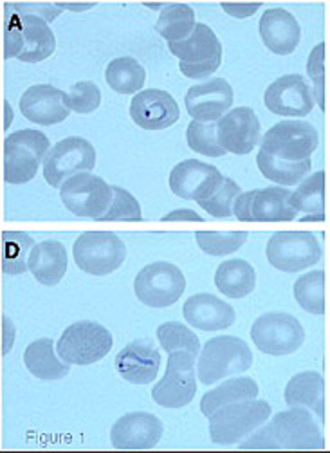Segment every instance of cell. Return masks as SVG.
I'll use <instances>...</instances> for the list:
<instances>
[{
    "label": "cell",
    "instance_id": "1",
    "mask_svg": "<svg viewBox=\"0 0 330 453\" xmlns=\"http://www.w3.org/2000/svg\"><path fill=\"white\" fill-rule=\"evenodd\" d=\"M242 449H321L325 439L319 425L303 406L276 414L264 428L241 444Z\"/></svg>",
    "mask_w": 330,
    "mask_h": 453
},
{
    "label": "cell",
    "instance_id": "2",
    "mask_svg": "<svg viewBox=\"0 0 330 453\" xmlns=\"http://www.w3.org/2000/svg\"><path fill=\"white\" fill-rule=\"evenodd\" d=\"M57 50V38L50 22L8 12L4 22V58H19L26 64H38L50 58Z\"/></svg>",
    "mask_w": 330,
    "mask_h": 453
},
{
    "label": "cell",
    "instance_id": "3",
    "mask_svg": "<svg viewBox=\"0 0 330 453\" xmlns=\"http://www.w3.org/2000/svg\"><path fill=\"white\" fill-rule=\"evenodd\" d=\"M318 145L319 135L314 125L302 119H288L265 132L258 152L281 163L302 165L311 161Z\"/></svg>",
    "mask_w": 330,
    "mask_h": 453
},
{
    "label": "cell",
    "instance_id": "4",
    "mask_svg": "<svg viewBox=\"0 0 330 453\" xmlns=\"http://www.w3.org/2000/svg\"><path fill=\"white\" fill-rule=\"evenodd\" d=\"M253 365L248 343L237 336H217L206 342L201 350L197 376L204 385H213L224 378L242 374Z\"/></svg>",
    "mask_w": 330,
    "mask_h": 453
},
{
    "label": "cell",
    "instance_id": "5",
    "mask_svg": "<svg viewBox=\"0 0 330 453\" xmlns=\"http://www.w3.org/2000/svg\"><path fill=\"white\" fill-rule=\"evenodd\" d=\"M50 138L40 130L22 128L4 140V179L10 185H24L35 179L45 156Z\"/></svg>",
    "mask_w": 330,
    "mask_h": 453
},
{
    "label": "cell",
    "instance_id": "6",
    "mask_svg": "<svg viewBox=\"0 0 330 453\" xmlns=\"http://www.w3.org/2000/svg\"><path fill=\"white\" fill-rule=\"evenodd\" d=\"M271 416V404L248 399L222 406L210 416V437L215 444H237L262 426Z\"/></svg>",
    "mask_w": 330,
    "mask_h": 453
},
{
    "label": "cell",
    "instance_id": "7",
    "mask_svg": "<svg viewBox=\"0 0 330 453\" xmlns=\"http://www.w3.org/2000/svg\"><path fill=\"white\" fill-rule=\"evenodd\" d=\"M168 50L179 58L180 73L192 80L211 76L222 64V43L206 24H197L190 38L168 43Z\"/></svg>",
    "mask_w": 330,
    "mask_h": 453
},
{
    "label": "cell",
    "instance_id": "8",
    "mask_svg": "<svg viewBox=\"0 0 330 453\" xmlns=\"http://www.w3.org/2000/svg\"><path fill=\"white\" fill-rule=\"evenodd\" d=\"M73 255L83 273L105 277L119 269L127 258L125 242L112 232H85L74 246Z\"/></svg>",
    "mask_w": 330,
    "mask_h": 453
},
{
    "label": "cell",
    "instance_id": "9",
    "mask_svg": "<svg viewBox=\"0 0 330 453\" xmlns=\"http://www.w3.org/2000/svg\"><path fill=\"white\" fill-rule=\"evenodd\" d=\"M112 345V334L104 326L81 320L64 331L57 343V352L69 365H92L104 359Z\"/></svg>",
    "mask_w": 330,
    "mask_h": 453
},
{
    "label": "cell",
    "instance_id": "10",
    "mask_svg": "<svg viewBox=\"0 0 330 453\" xmlns=\"http://www.w3.org/2000/svg\"><path fill=\"white\" fill-rule=\"evenodd\" d=\"M60 199L76 217L100 220L114 201V190L102 177L80 172L60 187Z\"/></svg>",
    "mask_w": 330,
    "mask_h": 453
},
{
    "label": "cell",
    "instance_id": "11",
    "mask_svg": "<svg viewBox=\"0 0 330 453\" xmlns=\"http://www.w3.org/2000/svg\"><path fill=\"white\" fill-rule=\"evenodd\" d=\"M196 356L188 350L170 352L165 378L152 388V399L163 409H182L197 394Z\"/></svg>",
    "mask_w": 330,
    "mask_h": 453
},
{
    "label": "cell",
    "instance_id": "12",
    "mask_svg": "<svg viewBox=\"0 0 330 453\" xmlns=\"http://www.w3.org/2000/svg\"><path fill=\"white\" fill-rule=\"evenodd\" d=\"M186 289L182 271L170 262H154L139 271L134 291L141 303L154 309L173 305Z\"/></svg>",
    "mask_w": 330,
    "mask_h": 453
},
{
    "label": "cell",
    "instance_id": "13",
    "mask_svg": "<svg viewBox=\"0 0 330 453\" xmlns=\"http://www.w3.org/2000/svg\"><path fill=\"white\" fill-rule=\"evenodd\" d=\"M251 340L264 354L288 356L303 345L305 331L293 314L265 312L255 320Z\"/></svg>",
    "mask_w": 330,
    "mask_h": 453
},
{
    "label": "cell",
    "instance_id": "14",
    "mask_svg": "<svg viewBox=\"0 0 330 453\" xmlns=\"http://www.w3.org/2000/svg\"><path fill=\"white\" fill-rule=\"evenodd\" d=\"M267 260L284 273H298L321 260V246L311 232H276L265 248Z\"/></svg>",
    "mask_w": 330,
    "mask_h": 453
},
{
    "label": "cell",
    "instance_id": "15",
    "mask_svg": "<svg viewBox=\"0 0 330 453\" xmlns=\"http://www.w3.org/2000/svg\"><path fill=\"white\" fill-rule=\"evenodd\" d=\"M96 166V150L78 135L58 142L43 159V179L53 188H60L65 180L80 172H90Z\"/></svg>",
    "mask_w": 330,
    "mask_h": 453
},
{
    "label": "cell",
    "instance_id": "16",
    "mask_svg": "<svg viewBox=\"0 0 330 453\" xmlns=\"http://www.w3.org/2000/svg\"><path fill=\"white\" fill-rule=\"evenodd\" d=\"M293 192L280 187L241 194L234 203V217L242 222H289L298 211L291 206Z\"/></svg>",
    "mask_w": 330,
    "mask_h": 453
},
{
    "label": "cell",
    "instance_id": "17",
    "mask_svg": "<svg viewBox=\"0 0 330 453\" xmlns=\"http://www.w3.org/2000/svg\"><path fill=\"white\" fill-rule=\"evenodd\" d=\"M264 104L276 116L303 118L312 112L316 98L312 87L302 74H286L265 88Z\"/></svg>",
    "mask_w": 330,
    "mask_h": 453
},
{
    "label": "cell",
    "instance_id": "18",
    "mask_svg": "<svg viewBox=\"0 0 330 453\" xmlns=\"http://www.w3.org/2000/svg\"><path fill=\"white\" fill-rule=\"evenodd\" d=\"M170 190L186 201H206L210 199L224 183V177L217 166L186 159L173 166L170 172Z\"/></svg>",
    "mask_w": 330,
    "mask_h": 453
},
{
    "label": "cell",
    "instance_id": "19",
    "mask_svg": "<svg viewBox=\"0 0 330 453\" xmlns=\"http://www.w3.org/2000/svg\"><path fill=\"white\" fill-rule=\"evenodd\" d=\"M217 135L226 152L246 156L258 145L262 127L251 107H237L217 121Z\"/></svg>",
    "mask_w": 330,
    "mask_h": 453
},
{
    "label": "cell",
    "instance_id": "20",
    "mask_svg": "<svg viewBox=\"0 0 330 453\" xmlns=\"http://www.w3.org/2000/svg\"><path fill=\"white\" fill-rule=\"evenodd\" d=\"M184 105L194 121H219L233 105V87L224 78H211L188 88Z\"/></svg>",
    "mask_w": 330,
    "mask_h": 453
},
{
    "label": "cell",
    "instance_id": "21",
    "mask_svg": "<svg viewBox=\"0 0 330 453\" xmlns=\"http://www.w3.org/2000/svg\"><path fill=\"white\" fill-rule=\"evenodd\" d=\"M130 118L143 130H163L179 121L180 111L166 90L147 88L132 98Z\"/></svg>",
    "mask_w": 330,
    "mask_h": 453
},
{
    "label": "cell",
    "instance_id": "22",
    "mask_svg": "<svg viewBox=\"0 0 330 453\" xmlns=\"http://www.w3.org/2000/svg\"><path fill=\"white\" fill-rule=\"evenodd\" d=\"M165 432L163 423L149 412H132L119 418L111 428V442L116 449H152Z\"/></svg>",
    "mask_w": 330,
    "mask_h": 453
},
{
    "label": "cell",
    "instance_id": "23",
    "mask_svg": "<svg viewBox=\"0 0 330 453\" xmlns=\"http://www.w3.org/2000/svg\"><path fill=\"white\" fill-rule=\"evenodd\" d=\"M20 112L31 123L50 127L65 121L71 109L65 104L64 90L47 83H38L22 95Z\"/></svg>",
    "mask_w": 330,
    "mask_h": 453
},
{
    "label": "cell",
    "instance_id": "24",
    "mask_svg": "<svg viewBox=\"0 0 330 453\" xmlns=\"http://www.w3.org/2000/svg\"><path fill=\"white\" fill-rule=\"evenodd\" d=\"M114 365L125 381L132 385H149L157 378L161 354L152 342L135 340L118 352Z\"/></svg>",
    "mask_w": 330,
    "mask_h": 453
},
{
    "label": "cell",
    "instance_id": "25",
    "mask_svg": "<svg viewBox=\"0 0 330 453\" xmlns=\"http://www.w3.org/2000/svg\"><path fill=\"white\" fill-rule=\"evenodd\" d=\"M258 31L265 48L280 57L295 53L302 40L298 20L284 8L265 10V13L260 17Z\"/></svg>",
    "mask_w": 330,
    "mask_h": 453
},
{
    "label": "cell",
    "instance_id": "26",
    "mask_svg": "<svg viewBox=\"0 0 330 453\" xmlns=\"http://www.w3.org/2000/svg\"><path fill=\"white\" fill-rule=\"evenodd\" d=\"M184 320L199 331H224L234 324V309L210 293L188 298L182 307Z\"/></svg>",
    "mask_w": 330,
    "mask_h": 453
},
{
    "label": "cell",
    "instance_id": "27",
    "mask_svg": "<svg viewBox=\"0 0 330 453\" xmlns=\"http://www.w3.org/2000/svg\"><path fill=\"white\" fill-rule=\"evenodd\" d=\"M27 267L42 286H57L67 273V251L60 241L38 242L27 258Z\"/></svg>",
    "mask_w": 330,
    "mask_h": 453
},
{
    "label": "cell",
    "instance_id": "28",
    "mask_svg": "<svg viewBox=\"0 0 330 453\" xmlns=\"http://www.w3.org/2000/svg\"><path fill=\"white\" fill-rule=\"evenodd\" d=\"M24 364L35 378L43 381L62 380L71 371L69 364L57 357L55 343L51 338H40L29 343L24 352Z\"/></svg>",
    "mask_w": 330,
    "mask_h": 453
},
{
    "label": "cell",
    "instance_id": "29",
    "mask_svg": "<svg viewBox=\"0 0 330 453\" xmlns=\"http://www.w3.org/2000/svg\"><path fill=\"white\" fill-rule=\"evenodd\" d=\"M286 403L289 406H303L319 419H325V381L319 372H300L286 387Z\"/></svg>",
    "mask_w": 330,
    "mask_h": 453
},
{
    "label": "cell",
    "instance_id": "30",
    "mask_svg": "<svg viewBox=\"0 0 330 453\" xmlns=\"http://www.w3.org/2000/svg\"><path fill=\"white\" fill-rule=\"evenodd\" d=\"M215 286L227 298H244L255 291V267L242 258L226 260L217 267Z\"/></svg>",
    "mask_w": 330,
    "mask_h": 453
},
{
    "label": "cell",
    "instance_id": "31",
    "mask_svg": "<svg viewBox=\"0 0 330 453\" xmlns=\"http://www.w3.org/2000/svg\"><path fill=\"white\" fill-rule=\"evenodd\" d=\"M258 385L251 378H233L224 381L220 387L206 392L201 399V412L203 416H213L222 406L231 403L257 399Z\"/></svg>",
    "mask_w": 330,
    "mask_h": 453
},
{
    "label": "cell",
    "instance_id": "32",
    "mask_svg": "<svg viewBox=\"0 0 330 453\" xmlns=\"http://www.w3.org/2000/svg\"><path fill=\"white\" fill-rule=\"evenodd\" d=\"M291 206L305 213L302 220H325V172H314L305 177L291 196Z\"/></svg>",
    "mask_w": 330,
    "mask_h": 453
},
{
    "label": "cell",
    "instance_id": "33",
    "mask_svg": "<svg viewBox=\"0 0 330 453\" xmlns=\"http://www.w3.org/2000/svg\"><path fill=\"white\" fill-rule=\"evenodd\" d=\"M105 80L114 93L135 95L141 93L147 81V71L135 58L119 57L107 65Z\"/></svg>",
    "mask_w": 330,
    "mask_h": 453
},
{
    "label": "cell",
    "instance_id": "34",
    "mask_svg": "<svg viewBox=\"0 0 330 453\" xmlns=\"http://www.w3.org/2000/svg\"><path fill=\"white\" fill-rule=\"evenodd\" d=\"M196 26V12L192 6L166 4L156 22V31L159 36L168 40V43H173L190 38Z\"/></svg>",
    "mask_w": 330,
    "mask_h": 453
},
{
    "label": "cell",
    "instance_id": "35",
    "mask_svg": "<svg viewBox=\"0 0 330 453\" xmlns=\"http://www.w3.org/2000/svg\"><path fill=\"white\" fill-rule=\"evenodd\" d=\"M33 237L24 232L3 234V271L6 275H22L29 269L27 258L35 248Z\"/></svg>",
    "mask_w": 330,
    "mask_h": 453
},
{
    "label": "cell",
    "instance_id": "36",
    "mask_svg": "<svg viewBox=\"0 0 330 453\" xmlns=\"http://www.w3.org/2000/svg\"><path fill=\"white\" fill-rule=\"evenodd\" d=\"M257 165L260 173L272 180L276 185L281 187H295L309 175L311 168H312V161L302 163V165H289V163H281L276 159H271L267 156H264L262 152H258L257 156Z\"/></svg>",
    "mask_w": 330,
    "mask_h": 453
},
{
    "label": "cell",
    "instance_id": "37",
    "mask_svg": "<svg viewBox=\"0 0 330 453\" xmlns=\"http://www.w3.org/2000/svg\"><path fill=\"white\" fill-rule=\"evenodd\" d=\"M298 305L311 314L325 312V273L321 269L302 275L293 288Z\"/></svg>",
    "mask_w": 330,
    "mask_h": 453
},
{
    "label": "cell",
    "instance_id": "38",
    "mask_svg": "<svg viewBox=\"0 0 330 453\" xmlns=\"http://www.w3.org/2000/svg\"><path fill=\"white\" fill-rule=\"evenodd\" d=\"M186 142L194 152L206 157H222L226 150L219 143L217 123L192 121L186 128Z\"/></svg>",
    "mask_w": 330,
    "mask_h": 453
},
{
    "label": "cell",
    "instance_id": "39",
    "mask_svg": "<svg viewBox=\"0 0 330 453\" xmlns=\"http://www.w3.org/2000/svg\"><path fill=\"white\" fill-rule=\"evenodd\" d=\"M157 340L168 354L175 350H188L197 357L201 352V342L197 334L179 322H168L159 326Z\"/></svg>",
    "mask_w": 330,
    "mask_h": 453
},
{
    "label": "cell",
    "instance_id": "40",
    "mask_svg": "<svg viewBox=\"0 0 330 453\" xmlns=\"http://www.w3.org/2000/svg\"><path fill=\"white\" fill-rule=\"evenodd\" d=\"M196 241L206 255L224 257L239 251L246 244L248 232H197Z\"/></svg>",
    "mask_w": 330,
    "mask_h": 453
},
{
    "label": "cell",
    "instance_id": "41",
    "mask_svg": "<svg viewBox=\"0 0 330 453\" xmlns=\"http://www.w3.org/2000/svg\"><path fill=\"white\" fill-rule=\"evenodd\" d=\"M241 187L234 183L233 179L224 177L222 187L206 201H201L199 206L208 211L211 217L217 219H227L234 215V203H237L241 196Z\"/></svg>",
    "mask_w": 330,
    "mask_h": 453
},
{
    "label": "cell",
    "instance_id": "42",
    "mask_svg": "<svg viewBox=\"0 0 330 453\" xmlns=\"http://www.w3.org/2000/svg\"><path fill=\"white\" fill-rule=\"evenodd\" d=\"M65 104L78 114H90L102 104V90L94 81H78L65 93Z\"/></svg>",
    "mask_w": 330,
    "mask_h": 453
},
{
    "label": "cell",
    "instance_id": "43",
    "mask_svg": "<svg viewBox=\"0 0 330 453\" xmlns=\"http://www.w3.org/2000/svg\"><path fill=\"white\" fill-rule=\"evenodd\" d=\"M114 190V201L109 208V211L100 219L102 222H109V220H141L143 215H141V206L137 203V199L127 192L125 188L119 187H112Z\"/></svg>",
    "mask_w": 330,
    "mask_h": 453
},
{
    "label": "cell",
    "instance_id": "44",
    "mask_svg": "<svg viewBox=\"0 0 330 453\" xmlns=\"http://www.w3.org/2000/svg\"><path fill=\"white\" fill-rule=\"evenodd\" d=\"M323 60H325V43H318L309 55L307 73H309V78L312 80V85H314L312 90H314L316 104L321 111L325 109V69H323Z\"/></svg>",
    "mask_w": 330,
    "mask_h": 453
},
{
    "label": "cell",
    "instance_id": "45",
    "mask_svg": "<svg viewBox=\"0 0 330 453\" xmlns=\"http://www.w3.org/2000/svg\"><path fill=\"white\" fill-rule=\"evenodd\" d=\"M6 12L35 15L47 22H53L62 13V8L55 6V4H6Z\"/></svg>",
    "mask_w": 330,
    "mask_h": 453
},
{
    "label": "cell",
    "instance_id": "46",
    "mask_svg": "<svg viewBox=\"0 0 330 453\" xmlns=\"http://www.w3.org/2000/svg\"><path fill=\"white\" fill-rule=\"evenodd\" d=\"M260 8L262 4H222V10L234 19L253 17Z\"/></svg>",
    "mask_w": 330,
    "mask_h": 453
},
{
    "label": "cell",
    "instance_id": "47",
    "mask_svg": "<svg viewBox=\"0 0 330 453\" xmlns=\"http://www.w3.org/2000/svg\"><path fill=\"white\" fill-rule=\"evenodd\" d=\"M163 220H197V222H203V217L197 215L192 210H177V211H172V213L165 215Z\"/></svg>",
    "mask_w": 330,
    "mask_h": 453
}]
</instances>
